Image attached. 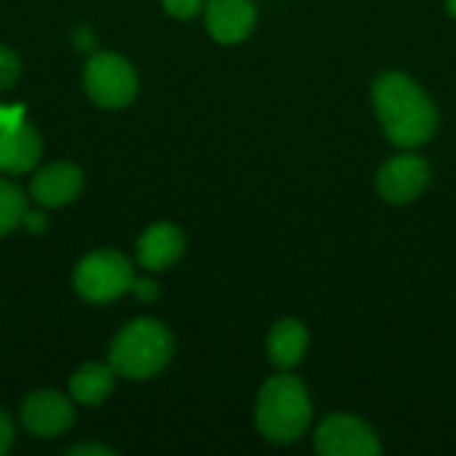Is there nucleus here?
<instances>
[{"mask_svg":"<svg viewBox=\"0 0 456 456\" xmlns=\"http://www.w3.org/2000/svg\"><path fill=\"white\" fill-rule=\"evenodd\" d=\"M371 102L387 139L398 147L428 144L438 131V110L403 72H382L371 86Z\"/></svg>","mask_w":456,"mask_h":456,"instance_id":"f257e3e1","label":"nucleus"},{"mask_svg":"<svg viewBox=\"0 0 456 456\" xmlns=\"http://www.w3.org/2000/svg\"><path fill=\"white\" fill-rule=\"evenodd\" d=\"M313 419L310 393L302 379L283 371L267 379L256 398V428L273 444L299 441Z\"/></svg>","mask_w":456,"mask_h":456,"instance_id":"f03ea898","label":"nucleus"},{"mask_svg":"<svg viewBox=\"0 0 456 456\" xmlns=\"http://www.w3.org/2000/svg\"><path fill=\"white\" fill-rule=\"evenodd\" d=\"M171 355V331L155 318H136L126 323L110 345V366L126 379H150L160 374Z\"/></svg>","mask_w":456,"mask_h":456,"instance_id":"7ed1b4c3","label":"nucleus"},{"mask_svg":"<svg viewBox=\"0 0 456 456\" xmlns=\"http://www.w3.org/2000/svg\"><path fill=\"white\" fill-rule=\"evenodd\" d=\"M134 267L120 251H91L75 270V291L80 299L104 305L120 299L134 286Z\"/></svg>","mask_w":456,"mask_h":456,"instance_id":"20e7f679","label":"nucleus"},{"mask_svg":"<svg viewBox=\"0 0 456 456\" xmlns=\"http://www.w3.org/2000/svg\"><path fill=\"white\" fill-rule=\"evenodd\" d=\"M83 86L91 102L104 110H120L131 104L139 91V80L131 61L110 51H99L86 61Z\"/></svg>","mask_w":456,"mask_h":456,"instance_id":"39448f33","label":"nucleus"},{"mask_svg":"<svg viewBox=\"0 0 456 456\" xmlns=\"http://www.w3.org/2000/svg\"><path fill=\"white\" fill-rule=\"evenodd\" d=\"M43 152L40 134L24 120V107H0V171L27 174Z\"/></svg>","mask_w":456,"mask_h":456,"instance_id":"423d86ee","label":"nucleus"},{"mask_svg":"<svg viewBox=\"0 0 456 456\" xmlns=\"http://www.w3.org/2000/svg\"><path fill=\"white\" fill-rule=\"evenodd\" d=\"M315 452L323 456H377L382 444L363 419L353 414H331L315 433Z\"/></svg>","mask_w":456,"mask_h":456,"instance_id":"0eeeda50","label":"nucleus"},{"mask_svg":"<svg viewBox=\"0 0 456 456\" xmlns=\"http://www.w3.org/2000/svg\"><path fill=\"white\" fill-rule=\"evenodd\" d=\"M430 182V168L419 155H395L377 174V190L387 203L403 206L417 200Z\"/></svg>","mask_w":456,"mask_h":456,"instance_id":"6e6552de","label":"nucleus"},{"mask_svg":"<svg viewBox=\"0 0 456 456\" xmlns=\"http://www.w3.org/2000/svg\"><path fill=\"white\" fill-rule=\"evenodd\" d=\"M21 422L37 438H56L75 422V409L67 395L56 390H35L21 403Z\"/></svg>","mask_w":456,"mask_h":456,"instance_id":"1a4fd4ad","label":"nucleus"},{"mask_svg":"<svg viewBox=\"0 0 456 456\" xmlns=\"http://www.w3.org/2000/svg\"><path fill=\"white\" fill-rule=\"evenodd\" d=\"M83 171L75 166V163H67V160H59V163H48L43 166L32 182H29V192H32V200L45 206V208H59V206H67L72 203L80 190H83Z\"/></svg>","mask_w":456,"mask_h":456,"instance_id":"9d476101","label":"nucleus"},{"mask_svg":"<svg viewBox=\"0 0 456 456\" xmlns=\"http://www.w3.org/2000/svg\"><path fill=\"white\" fill-rule=\"evenodd\" d=\"M206 27L216 43L232 45V43L246 40L256 27L254 0H208Z\"/></svg>","mask_w":456,"mask_h":456,"instance_id":"9b49d317","label":"nucleus"},{"mask_svg":"<svg viewBox=\"0 0 456 456\" xmlns=\"http://www.w3.org/2000/svg\"><path fill=\"white\" fill-rule=\"evenodd\" d=\"M136 254H139V265L144 270L160 273V270H166L182 259L184 235L179 227H174L168 222H158V224L144 230V235L136 243Z\"/></svg>","mask_w":456,"mask_h":456,"instance_id":"f8f14e48","label":"nucleus"},{"mask_svg":"<svg viewBox=\"0 0 456 456\" xmlns=\"http://www.w3.org/2000/svg\"><path fill=\"white\" fill-rule=\"evenodd\" d=\"M307 345H310L307 329L299 321H294V318H283V321H278L270 329V337H267V358H270V363L275 369L291 371L294 366L302 363V358L307 353Z\"/></svg>","mask_w":456,"mask_h":456,"instance_id":"ddd939ff","label":"nucleus"},{"mask_svg":"<svg viewBox=\"0 0 456 456\" xmlns=\"http://www.w3.org/2000/svg\"><path fill=\"white\" fill-rule=\"evenodd\" d=\"M115 390V369L107 363H83L69 377V393L83 406H99L104 403Z\"/></svg>","mask_w":456,"mask_h":456,"instance_id":"4468645a","label":"nucleus"},{"mask_svg":"<svg viewBox=\"0 0 456 456\" xmlns=\"http://www.w3.org/2000/svg\"><path fill=\"white\" fill-rule=\"evenodd\" d=\"M24 211H27L24 192L13 182L0 179V238L21 224Z\"/></svg>","mask_w":456,"mask_h":456,"instance_id":"2eb2a0df","label":"nucleus"},{"mask_svg":"<svg viewBox=\"0 0 456 456\" xmlns=\"http://www.w3.org/2000/svg\"><path fill=\"white\" fill-rule=\"evenodd\" d=\"M21 75V61L19 56L8 48V45H0V91H8Z\"/></svg>","mask_w":456,"mask_h":456,"instance_id":"dca6fc26","label":"nucleus"},{"mask_svg":"<svg viewBox=\"0 0 456 456\" xmlns=\"http://www.w3.org/2000/svg\"><path fill=\"white\" fill-rule=\"evenodd\" d=\"M163 8L176 19H192L200 13L203 0H163Z\"/></svg>","mask_w":456,"mask_h":456,"instance_id":"f3484780","label":"nucleus"},{"mask_svg":"<svg viewBox=\"0 0 456 456\" xmlns=\"http://www.w3.org/2000/svg\"><path fill=\"white\" fill-rule=\"evenodd\" d=\"M131 294H134L136 299H142V302H155V299L160 297V289H158V283H155V281H150V278H139V281H134Z\"/></svg>","mask_w":456,"mask_h":456,"instance_id":"a211bd4d","label":"nucleus"},{"mask_svg":"<svg viewBox=\"0 0 456 456\" xmlns=\"http://www.w3.org/2000/svg\"><path fill=\"white\" fill-rule=\"evenodd\" d=\"M21 227L27 230V232H32V235H37V232H45L48 230V216L43 214V211H24V216H21Z\"/></svg>","mask_w":456,"mask_h":456,"instance_id":"6ab92c4d","label":"nucleus"},{"mask_svg":"<svg viewBox=\"0 0 456 456\" xmlns=\"http://www.w3.org/2000/svg\"><path fill=\"white\" fill-rule=\"evenodd\" d=\"M13 444V419L0 409V456L5 454Z\"/></svg>","mask_w":456,"mask_h":456,"instance_id":"aec40b11","label":"nucleus"},{"mask_svg":"<svg viewBox=\"0 0 456 456\" xmlns=\"http://www.w3.org/2000/svg\"><path fill=\"white\" fill-rule=\"evenodd\" d=\"M69 456H115V449L110 446H99V444H80V446H72L67 449Z\"/></svg>","mask_w":456,"mask_h":456,"instance_id":"412c9836","label":"nucleus"},{"mask_svg":"<svg viewBox=\"0 0 456 456\" xmlns=\"http://www.w3.org/2000/svg\"><path fill=\"white\" fill-rule=\"evenodd\" d=\"M446 8H449V13L456 19V0H446Z\"/></svg>","mask_w":456,"mask_h":456,"instance_id":"4be33fe9","label":"nucleus"}]
</instances>
